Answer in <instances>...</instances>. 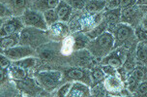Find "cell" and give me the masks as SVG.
Masks as SVG:
<instances>
[{"label": "cell", "mask_w": 147, "mask_h": 97, "mask_svg": "<svg viewBox=\"0 0 147 97\" xmlns=\"http://www.w3.org/2000/svg\"><path fill=\"white\" fill-rule=\"evenodd\" d=\"M113 34L115 39L114 48H117L119 46L121 47L123 44H126L128 41L133 40L136 33L130 25L126 23H119L113 29Z\"/></svg>", "instance_id": "cell-5"}, {"label": "cell", "mask_w": 147, "mask_h": 97, "mask_svg": "<svg viewBox=\"0 0 147 97\" xmlns=\"http://www.w3.org/2000/svg\"><path fill=\"white\" fill-rule=\"evenodd\" d=\"M135 3H136V0H111L109 4V8H127Z\"/></svg>", "instance_id": "cell-24"}, {"label": "cell", "mask_w": 147, "mask_h": 97, "mask_svg": "<svg viewBox=\"0 0 147 97\" xmlns=\"http://www.w3.org/2000/svg\"><path fill=\"white\" fill-rule=\"evenodd\" d=\"M36 61L37 60L36 58H34V57L27 56V57H24V58L16 60L14 62V64L24 68V69H30V68H32L34 65L36 64Z\"/></svg>", "instance_id": "cell-25"}, {"label": "cell", "mask_w": 147, "mask_h": 97, "mask_svg": "<svg viewBox=\"0 0 147 97\" xmlns=\"http://www.w3.org/2000/svg\"><path fill=\"white\" fill-rule=\"evenodd\" d=\"M136 35L138 36V38L140 39V42L143 43H147V29L142 27H140L136 30Z\"/></svg>", "instance_id": "cell-35"}, {"label": "cell", "mask_w": 147, "mask_h": 97, "mask_svg": "<svg viewBox=\"0 0 147 97\" xmlns=\"http://www.w3.org/2000/svg\"><path fill=\"white\" fill-rule=\"evenodd\" d=\"M73 36L75 38V50L83 49L88 45L89 41L87 40V37L81 33H76Z\"/></svg>", "instance_id": "cell-26"}, {"label": "cell", "mask_w": 147, "mask_h": 97, "mask_svg": "<svg viewBox=\"0 0 147 97\" xmlns=\"http://www.w3.org/2000/svg\"><path fill=\"white\" fill-rule=\"evenodd\" d=\"M136 7H127L125 8L124 10L122 11L121 13V19H122V22H131L134 18H135V16L136 14Z\"/></svg>", "instance_id": "cell-30"}, {"label": "cell", "mask_w": 147, "mask_h": 97, "mask_svg": "<svg viewBox=\"0 0 147 97\" xmlns=\"http://www.w3.org/2000/svg\"><path fill=\"white\" fill-rule=\"evenodd\" d=\"M107 26H109V23H107V20L104 19L98 25L96 26V27H94L92 30L87 32L88 38H90L91 40H93V39H96L97 37H99L100 35H102L103 33L106 32Z\"/></svg>", "instance_id": "cell-21"}, {"label": "cell", "mask_w": 147, "mask_h": 97, "mask_svg": "<svg viewBox=\"0 0 147 97\" xmlns=\"http://www.w3.org/2000/svg\"><path fill=\"white\" fill-rule=\"evenodd\" d=\"M4 5H6L14 15L18 16L25 12L27 0H4Z\"/></svg>", "instance_id": "cell-13"}, {"label": "cell", "mask_w": 147, "mask_h": 97, "mask_svg": "<svg viewBox=\"0 0 147 97\" xmlns=\"http://www.w3.org/2000/svg\"><path fill=\"white\" fill-rule=\"evenodd\" d=\"M104 86L109 92L118 93L121 92V90L124 88V83L122 79L117 77L116 75H109L105 79Z\"/></svg>", "instance_id": "cell-11"}, {"label": "cell", "mask_w": 147, "mask_h": 97, "mask_svg": "<svg viewBox=\"0 0 147 97\" xmlns=\"http://www.w3.org/2000/svg\"><path fill=\"white\" fill-rule=\"evenodd\" d=\"M49 31H51L52 35L60 38L62 36H67L68 32H69V28L64 22H57L49 26Z\"/></svg>", "instance_id": "cell-17"}, {"label": "cell", "mask_w": 147, "mask_h": 97, "mask_svg": "<svg viewBox=\"0 0 147 97\" xmlns=\"http://www.w3.org/2000/svg\"><path fill=\"white\" fill-rule=\"evenodd\" d=\"M22 20L23 24L27 26H32V27L42 29L44 31H48L49 26L46 22L45 16L41 14L38 11L34 10H25V12L22 15Z\"/></svg>", "instance_id": "cell-3"}, {"label": "cell", "mask_w": 147, "mask_h": 97, "mask_svg": "<svg viewBox=\"0 0 147 97\" xmlns=\"http://www.w3.org/2000/svg\"><path fill=\"white\" fill-rule=\"evenodd\" d=\"M52 52H51V51H44V52H41V57L42 58H45V59H49L52 56Z\"/></svg>", "instance_id": "cell-37"}, {"label": "cell", "mask_w": 147, "mask_h": 97, "mask_svg": "<svg viewBox=\"0 0 147 97\" xmlns=\"http://www.w3.org/2000/svg\"><path fill=\"white\" fill-rule=\"evenodd\" d=\"M140 82H138L136 79L134 77V76L132 74H130L128 76V85H127V88L129 90V91H130L131 93H135L136 90H138V85H140Z\"/></svg>", "instance_id": "cell-31"}, {"label": "cell", "mask_w": 147, "mask_h": 97, "mask_svg": "<svg viewBox=\"0 0 147 97\" xmlns=\"http://www.w3.org/2000/svg\"><path fill=\"white\" fill-rule=\"evenodd\" d=\"M106 0H88L84 9L88 14H97L106 7Z\"/></svg>", "instance_id": "cell-15"}, {"label": "cell", "mask_w": 147, "mask_h": 97, "mask_svg": "<svg viewBox=\"0 0 147 97\" xmlns=\"http://www.w3.org/2000/svg\"><path fill=\"white\" fill-rule=\"evenodd\" d=\"M103 20V15L100 14V13L89 14L85 17H81L78 22V29L83 31V32H87V31H90L91 28L93 29L94 27H96Z\"/></svg>", "instance_id": "cell-7"}, {"label": "cell", "mask_w": 147, "mask_h": 97, "mask_svg": "<svg viewBox=\"0 0 147 97\" xmlns=\"http://www.w3.org/2000/svg\"><path fill=\"white\" fill-rule=\"evenodd\" d=\"M43 39H45L44 30L29 26V27L22 29V33H20V44L23 46H29L35 48L43 41Z\"/></svg>", "instance_id": "cell-4"}, {"label": "cell", "mask_w": 147, "mask_h": 97, "mask_svg": "<svg viewBox=\"0 0 147 97\" xmlns=\"http://www.w3.org/2000/svg\"><path fill=\"white\" fill-rule=\"evenodd\" d=\"M121 8H112L105 13V20L109 23V26L117 24L121 18Z\"/></svg>", "instance_id": "cell-16"}, {"label": "cell", "mask_w": 147, "mask_h": 97, "mask_svg": "<svg viewBox=\"0 0 147 97\" xmlns=\"http://www.w3.org/2000/svg\"><path fill=\"white\" fill-rule=\"evenodd\" d=\"M75 51V38L74 36H66L61 47V54L63 56H70Z\"/></svg>", "instance_id": "cell-20"}, {"label": "cell", "mask_w": 147, "mask_h": 97, "mask_svg": "<svg viewBox=\"0 0 147 97\" xmlns=\"http://www.w3.org/2000/svg\"><path fill=\"white\" fill-rule=\"evenodd\" d=\"M91 90L89 86L85 83L82 82H76L71 86L70 92L68 96L72 97H80V96H90Z\"/></svg>", "instance_id": "cell-12"}, {"label": "cell", "mask_w": 147, "mask_h": 97, "mask_svg": "<svg viewBox=\"0 0 147 97\" xmlns=\"http://www.w3.org/2000/svg\"><path fill=\"white\" fill-rule=\"evenodd\" d=\"M20 35L18 33H14L7 37H2L1 38V49L2 50H7L10 48H13L17 45L18 43H20Z\"/></svg>", "instance_id": "cell-18"}, {"label": "cell", "mask_w": 147, "mask_h": 97, "mask_svg": "<svg viewBox=\"0 0 147 97\" xmlns=\"http://www.w3.org/2000/svg\"><path fill=\"white\" fill-rule=\"evenodd\" d=\"M34 50L32 47L29 46H18V47H13V48L4 50V54L7 57H9L10 59L13 60H18L24 58V57L30 56L34 54Z\"/></svg>", "instance_id": "cell-8"}, {"label": "cell", "mask_w": 147, "mask_h": 97, "mask_svg": "<svg viewBox=\"0 0 147 97\" xmlns=\"http://www.w3.org/2000/svg\"><path fill=\"white\" fill-rule=\"evenodd\" d=\"M142 26L144 28H145V29H147V18L146 19H144L143 20V22H142Z\"/></svg>", "instance_id": "cell-39"}, {"label": "cell", "mask_w": 147, "mask_h": 97, "mask_svg": "<svg viewBox=\"0 0 147 97\" xmlns=\"http://www.w3.org/2000/svg\"><path fill=\"white\" fill-rule=\"evenodd\" d=\"M44 16H45V19H46V22L49 24V26H51V25L53 24V23L57 22L59 20L58 15H57V12L55 11L54 9H49V10L45 11Z\"/></svg>", "instance_id": "cell-28"}, {"label": "cell", "mask_w": 147, "mask_h": 97, "mask_svg": "<svg viewBox=\"0 0 147 97\" xmlns=\"http://www.w3.org/2000/svg\"><path fill=\"white\" fill-rule=\"evenodd\" d=\"M126 50L123 48L116 49L115 51H112L109 54L104 57L102 60L103 64L105 65H110V66L116 68H120L124 63L126 59Z\"/></svg>", "instance_id": "cell-6"}, {"label": "cell", "mask_w": 147, "mask_h": 97, "mask_svg": "<svg viewBox=\"0 0 147 97\" xmlns=\"http://www.w3.org/2000/svg\"><path fill=\"white\" fill-rule=\"evenodd\" d=\"M136 56H138V59L141 61V63L145 64L147 66V48L146 46H144L143 42H140L138 45Z\"/></svg>", "instance_id": "cell-27"}, {"label": "cell", "mask_w": 147, "mask_h": 97, "mask_svg": "<svg viewBox=\"0 0 147 97\" xmlns=\"http://www.w3.org/2000/svg\"><path fill=\"white\" fill-rule=\"evenodd\" d=\"M136 5H147V0H136Z\"/></svg>", "instance_id": "cell-38"}, {"label": "cell", "mask_w": 147, "mask_h": 97, "mask_svg": "<svg viewBox=\"0 0 147 97\" xmlns=\"http://www.w3.org/2000/svg\"><path fill=\"white\" fill-rule=\"evenodd\" d=\"M37 81L47 90H53L62 80V73L59 71H42L36 74Z\"/></svg>", "instance_id": "cell-2"}, {"label": "cell", "mask_w": 147, "mask_h": 97, "mask_svg": "<svg viewBox=\"0 0 147 97\" xmlns=\"http://www.w3.org/2000/svg\"><path fill=\"white\" fill-rule=\"evenodd\" d=\"M136 96H147V81H142L140 83L138 90L135 92Z\"/></svg>", "instance_id": "cell-33"}, {"label": "cell", "mask_w": 147, "mask_h": 97, "mask_svg": "<svg viewBox=\"0 0 147 97\" xmlns=\"http://www.w3.org/2000/svg\"><path fill=\"white\" fill-rule=\"evenodd\" d=\"M65 78L69 79V80L78 81V82H82L85 83H91V74L87 72L86 70L78 69V68H73V69L66 70L64 72Z\"/></svg>", "instance_id": "cell-10"}, {"label": "cell", "mask_w": 147, "mask_h": 97, "mask_svg": "<svg viewBox=\"0 0 147 97\" xmlns=\"http://www.w3.org/2000/svg\"><path fill=\"white\" fill-rule=\"evenodd\" d=\"M132 75L135 77L138 82H142L143 79L147 76V66L145 64H138L135 67Z\"/></svg>", "instance_id": "cell-23"}, {"label": "cell", "mask_w": 147, "mask_h": 97, "mask_svg": "<svg viewBox=\"0 0 147 97\" xmlns=\"http://www.w3.org/2000/svg\"><path fill=\"white\" fill-rule=\"evenodd\" d=\"M59 3H60V0H38V1H36L34 3V7L38 8L40 10H44L45 12L47 10L57 8Z\"/></svg>", "instance_id": "cell-22"}, {"label": "cell", "mask_w": 147, "mask_h": 97, "mask_svg": "<svg viewBox=\"0 0 147 97\" xmlns=\"http://www.w3.org/2000/svg\"><path fill=\"white\" fill-rule=\"evenodd\" d=\"M73 83H66L65 85H63L61 88L57 90V96H68V94L70 92L71 86H72Z\"/></svg>", "instance_id": "cell-34"}, {"label": "cell", "mask_w": 147, "mask_h": 97, "mask_svg": "<svg viewBox=\"0 0 147 97\" xmlns=\"http://www.w3.org/2000/svg\"><path fill=\"white\" fill-rule=\"evenodd\" d=\"M0 64H1V68H6L10 65V58L7 57L5 54L4 56L1 54V62H0Z\"/></svg>", "instance_id": "cell-36"}, {"label": "cell", "mask_w": 147, "mask_h": 97, "mask_svg": "<svg viewBox=\"0 0 147 97\" xmlns=\"http://www.w3.org/2000/svg\"><path fill=\"white\" fill-rule=\"evenodd\" d=\"M73 8L67 3L66 1H60L59 5L56 8V12L58 18L61 22H68L72 14Z\"/></svg>", "instance_id": "cell-14"}, {"label": "cell", "mask_w": 147, "mask_h": 97, "mask_svg": "<svg viewBox=\"0 0 147 97\" xmlns=\"http://www.w3.org/2000/svg\"><path fill=\"white\" fill-rule=\"evenodd\" d=\"M105 78H106V73H105L104 70L100 69V68H96L91 72V79L93 85H96L97 83L102 82L103 80H105Z\"/></svg>", "instance_id": "cell-29"}, {"label": "cell", "mask_w": 147, "mask_h": 97, "mask_svg": "<svg viewBox=\"0 0 147 97\" xmlns=\"http://www.w3.org/2000/svg\"><path fill=\"white\" fill-rule=\"evenodd\" d=\"M71 7L77 10H81L85 7L88 0H65Z\"/></svg>", "instance_id": "cell-32"}, {"label": "cell", "mask_w": 147, "mask_h": 97, "mask_svg": "<svg viewBox=\"0 0 147 97\" xmlns=\"http://www.w3.org/2000/svg\"><path fill=\"white\" fill-rule=\"evenodd\" d=\"M9 75H10V78L14 79V80H23V79L26 78L27 76V72L24 68L20 67V66H18L16 64H13L11 66L9 67Z\"/></svg>", "instance_id": "cell-19"}, {"label": "cell", "mask_w": 147, "mask_h": 97, "mask_svg": "<svg viewBox=\"0 0 147 97\" xmlns=\"http://www.w3.org/2000/svg\"><path fill=\"white\" fill-rule=\"evenodd\" d=\"M22 20L18 19V18H14V19L7 20L6 22H4L1 25V31H0L1 38L7 37V36H10L12 34L18 32V31H20V29L22 28Z\"/></svg>", "instance_id": "cell-9"}, {"label": "cell", "mask_w": 147, "mask_h": 97, "mask_svg": "<svg viewBox=\"0 0 147 97\" xmlns=\"http://www.w3.org/2000/svg\"><path fill=\"white\" fill-rule=\"evenodd\" d=\"M114 36L109 32H105L96 39L89 41L87 48L91 54H93L98 58H102L112 52L114 48Z\"/></svg>", "instance_id": "cell-1"}]
</instances>
